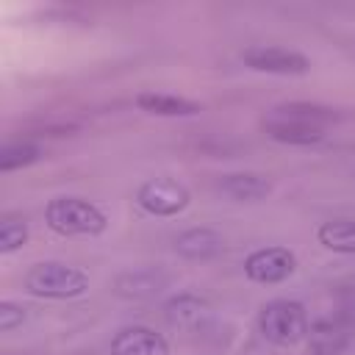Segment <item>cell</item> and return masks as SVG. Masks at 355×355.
<instances>
[{"label":"cell","instance_id":"1","mask_svg":"<svg viewBox=\"0 0 355 355\" xmlns=\"http://www.w3.org/2000/svg\"><path fill=\"white\" fill-rule=\"evenodd\" d=\"M336 119L338 114L319 103H283L275 105L261 125L266 136L280 144L308 147V144H319L324 139V128Z\"/></svg>","mask_w":355,"mask_h":355},{"label":"cell","instance_id":"2","mask_svg":"<svg viewBox=\"0 0 355 355\" xmlns=\"http://www.w3.org/2000/svg\"><path fill=\"white\" fill-rule=\"evenodd\" d=\"M22 286L39 300H75L89 291V275L64 261H39L25 272Z\"/></svg>","mask_w":355,"mask_h":355},{"label":"cell","instance_id":"3","mask_svg":"<svg viewBox=\"0 0 355 355\" xmlns=\"http://www.w3.org/2000/svg\"><path fill=\"white\" fill-rule=\"evenodd\" d=\"M44 225L58 236H100L108 227V216L86 197H53L44 205Z\"/></svg>","mask_w":355,"mask_h":355},{"label":"cell","instance_id":"4","mask_svg":"<svg viewBox=\"0 0 355 355\" xmlns=\"http://www.w3.org/2000/svg\"><path fill=\"white\" fill-rule=\"evenodd\" d=\"M258 330L275 347H294L308 338V311L297 300H269L258 311Z\"/></svg>","mask_w":355,"mask_h":355},{"label":"cell","instance_id":"5","mask_svg":"<svg viewBox=\"0 0 355 355\" xmlns=\"http://www.w3.org/2000/svg\"><path fill=\"white\" fill-rule=\"evenodd\" d=\"M136 202L150 216H178L189 208L191 194L180 180L150 178L136 189Z\"/></svg>","mask_w":355,"mask_h":355},{"label":"cell","instance_id":"6","mask_svg":"<svg viewBox=\"0 0 355 355\" xmlns=\"http://www.w3.org/2000/svg\"><path fill=\"white\" fill-rule=\"evenodd\" d=\"M241 61L244 67L255 72H266V75H308L311 72V61L300 50L280 47V44H250L241 50Z\"/></svg>","mask_w":355,"mask_h":355},{"label":"cell","instance_id":"7","mask_svg":"<svg viewBox=\"0 0 355 355\" xmlns=\"http://www.w3.org/2000/svg\"><path fill=\"white\" fill-rule=\"evenodd\" d=\"M297 272V255L288 247L280 244H269V247H258L244 258V275L252 283L261 286H275L288 280Z\"/></svg>","mask_w":355,"mask_h":355},{"label":"cell","instance_id":"8","mask_svg":"<svg viewBox=\"0 0 355 355\" xmlns=\"http://www.w3.org/2000/svg\"><path fill=\"white\" fill-rule=\"evenodd\" d=\"M111 355H169V341L141 324L133 327H122L108 347Z\"/></svg>","mask_w":355,"mask_h":355},{"label":"cell","instance_id":"9","mask_svg":"<svg viewBox=\"0 0 355 355\" xmlns=\"http://www.w3.org/2000/svg\"><path fill=\"white\" fill-rule=\"evenodd\" d=\"M175 252L186 261H211L225 252V239L214 227H189L175 236Z\"/></svg>","mask_w":355,"mask_h":355},{"label":"cell","instance_id":"10","mask_svg":"<svg viewBox=\"0 0 355 355\" xmlns=\"http://www.w3.org/2000/svg\"><path fill=\"white\" fill-rule=\"evenodd\" d=\"M216 189L236 202H258L272 194V180L258 172H230L219 178Z\"/></svg>","mask_w":355,"mask_h":355},{"label":"cell","instance_id":"11","mask_svg":"<svg viewBox=\"0 0 355 355\" xmlns=\"http://www.w3.org/2000/svg\"><path fill=\"white\" fill-rule=\"evenodd\" d=\"M136 105H139V111L153 114V116H194L202 111L200 103H194L189 97L169 94V92H153V89L139 92Z\"/></svg>","mask_w":355,"mask_h":355},{"label":"cell","instance_id":"12","mask_svg":"<svg viewBox=\"0 0 355 355\" xmlns=\"http://www.w3.org/2000/svg\"><path fill=\"white\" fill-rule=\"evenodd\" d=\"M208 302L200 300L197 294H178L172 297L166 305H164V313H166V322L172 327H180V330H194L205 322L208 316Z\"/></svg>","mask_w":355,"mask_h":355},{"label":"cell","instance_id":"13","mask_svg":"<svg viewBox=\"0 0 355 355\" xmlns=\"http://www.w3.org/2000/svg\"><path fill=\"white\" fill-rule=\"evenodd\" d=\"M116 294L119 297H128V300H147V297H155L164 286H166V275L158 272V269H136V272H125L116 277L114 283Z\"/></svg>","mask_w":355,"mask_h":355},{"label":"cell","instance_id":"14","mask_svg":"<svg viewBox=\"0 0 355 355\" xmlns=\"http://www.w3.org/2000/svg\"><path fill=\"white\" fill-rule=\"evenodd\" d=\"M316 241L338 255H355V216H336L316 227Z\"/></svg>","mask_w":355,"mask_h":355},{"label":"cell","instance_id":"15","mask_svg":"<svg viewBox=\"0 0 355 355\" xmlns=\"http://www.w3.org/2000/svg\"><path fill=\"white\" fill-rule=\"evenodd\" d=\"M308 341L316 355H338L347 347V333L336 322H316L308 330Z\"/></svg>","mask_w":355,"mask_h":355},{"label":"cell","instance_id":"16","mask_svg":"<svg viewBox=\"0 0 355 355\" xmlns=\"http://www.w3.org/2000/svg\"><path fill=\"white\" fill-rule=\"evenodd\" d=\"M42 158V147L33 144V141H6L0 147V172L8 175V172H17V169H25L31 164H36Z\"/></svg>","mask_w":355,"mask_h":355},{"label":"cell","instance_id":"17","mask_svg":"<svg viewBox=\"0 0 355 355\" xmlns=\"http://www.w3.org/2000/svg\"><path fill=\"white\" fill-rule=\"evenodd\" d=\"M28 241V222L22 216H3L0 219V252L11 255L22 250Z\"/></svg>","mask_w":355,"mask_h":355},{"label":"cell","instance_id":"18","mask_svg":"<svg viewBox=\"0 0 355 355\" xmlns=\"http://www.w3.org/2000/svg\"><path fill=\"white\" fill-rule=\"evenodd\" d=\"M25 316H28V308H25V305H19V302H14V300H3V302H0V330H3V333L17 330V327L25 322Z\"/></svg>","mask_w":355,"mask_h":355}]
</instances>
